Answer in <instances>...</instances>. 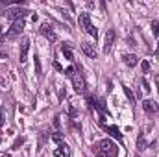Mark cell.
I'll return each mask as SVG.
<instances>
[{
  "instance_id": "3",
  "label": "cell",
  "mask_w": 159,
  "mask_h": 157,
  "mask_svg": "<svg viewBox=\"0 0 159 157\" xmlns=\"http://www.w3.org/2000/svg\"><path fill=\"white\" fill-rule=\"evenodd\" d=\"M28 11L26 9H22V7H9V9H6V17L9 19V20H19V19H24V15H26Z\"/></svg>"
},
{
  "instance_id": "16",
  "label": "cell",
  "mask_w": 159,
  "mask_h": 157,
  "mask_svg": "<svg viewBox=\"0 0 159 157\" xmlns=\"http://www.w3.org/2000/svg\"><path fill=\"white\" fill-rule=\"evenodd\" d=\"M137 148L139 150H146V142H144V137L143 135H139V139H137Z\"/></svg>"
},
{
  "instance_id": "12",
  "label": "cell",
  "mask_w": 159,
  "mask_h": 157,
  "mask_svg": "<svg viewBox=\"0 0 159 157\" xmlns=\"http://www.w3.org/2000/svg\"><path fill=\"white\" fill-rule=\"evenodd\" d=\"M106 129H107V133H109L113 139H117L119 142H122V133H120V129L117 126H106Z\"/></svg>"
},
{
  "instance_id": "4",
  "label": "cell",
  "mask_w": 159,
  "mask_h": 157,
  "mask_svg": "<svg viewBox=\"0 0 159 157\" xmlns=\"http://www.w3.org/2000/svg\"><path fill=\"white\" fill-rule=\"evenodd\" d=\"M70 79H72V85H74L76 92H85V79L80 74V70H76V72L70 76Z\"/></svg>"
},
{
  "instance_id": "5",
  "label": "cell",
  "mask_w": 159,
  "mask_h": 157,
  "mask_svg": "<svg viewBox=\"0 0 159 157\" xmlns=\"http://www.w3.org/2000/svg\"><path fill=\"white\" fill-rule=\"evenodd\" d=\"M41 34H43V35H44L46 39L50 41V43H54V41L57 39V35H56V32L52 30V26H50L48 22H43V24H41Z\"/></svg>"
},
{
  "instance_id": "21",
  "label": "cell",
  "mask_w": 159,
  "mask_h": 157,
  "mask_svg": "<svg viewBox=\"0 0 159 157\" xmlns=\"http://www.w3.org/2000/svg\"><path fill=\"white\" fill-rule=\"evenodd\" d=\"M74 72H76V69H74V67H69V69L65 70V76H69V78H70V76H72Z\"/></svg>"
},
{
  "instance_id": "11",
  "label": "cell",
  "mask_w": 159,
  "mask_h": 157,
  "mask_svg": "<svg viewBox=\"0 0 159 157\" xmlns=\"http://www.w3.org/2000/svg\"><path fill=\"white\" fill-rule=\"evenodd\" d=\"M122 59H124V63H126L128 67H135V65L139 63V57H137L135 54H124Z\"/></svg>"
},
{
  "instance_id": "19",
  "label": "cell",
  "mask_w": 159,
  "mask_h": 157,
  "mask_svg": "<svg viewBox=\"0 0 159 157\" xmlns=\"http://www.w3.org/2000/svg\"><path fill=\"white\" fill-rule=\"evenodd\" d=\"M141 69H143V72L146 74V72L150 70V63H148V61H143V63H141Z\"/></svg>"
},
{
  "instance_id": "18",
  "label": "cell",
  "mask_w": 159,
  "mask_h": 157,
  "mask_svg": "<svg viewBox=\"0 0 159 157\" xmlns=\"http://www.w3.org/2000/svg\"><path fill=\"white\" fill-rule=\"evenodd\" d=\"M152 32H154V35H156V37L159 35V22H157V20H152Z\"/></svg>"
},
{
  "instance_id": "15",
  "label": "cell",
  "mask_w": 159,
  "mask_h": 157,
  "mask_svg": "<svg viewBox=\"0 0 159 157\" xmlns=\"http://www.w3.org/2000/svg\"><path fill=\"white\" fill-rule=\"evenodd\" d=\"M61 52H63V56L69 59V61H74V57H72V50L67 46V44H63V48H61Z\"/></svg>"
},
{
  "instance_id": "17",
  "label": "cell",
  "mask_w": 159,
  "mask_h": 157,
  "mask_svg": "<svg viewBox=\"0 0 159 157\" xmlns=\"http://www.w3.org/2000/svg\"><path fill=\"white\" fill-rule=\"evenodd\" d=\"M141 85H143L144 92H150V91H152V87H150V83L146 81V78H141Z\"/></svg>"
},
{
  "instance_id": "2",
  "label": "cell",
  "mask_w": 159,
  "mask_h": 157,
  "mask_svg": "<svg viewBox=\"0 0 159 157\" xmlns=\"http://www.w3.org/2000/svg\"><path fill=\"white\" fill-rule=\"evenodd\" d=\"M98 148H100L102 152H106L109 157H117L119 155V148H117V144H115L111 139H104V141H100V142H98Z\"/></svg>"
},
{
  "instance_id": "1",
  "label": "cell",
  "mask_w": 159,
  "mask_h": 157,
  "mask_svg": "<svg viewBox=\"0 0 159 157\" xmlns=\"http://www.w3.org/2000/svg\"><path fill=\"white\" fill-rule=\"evenodd\" d=\"M78 22H80V26L91 35V37H98V30H96V26H93V22H91V17H89V13H81L80 15V19H78Z\"/></svg>"
},
{
  "instance_id": "9",
  "label": "cell",
  "mask_w": 159,
  "mask_h": 157,
  "mask_svg": "<svg viewBox=\"0 0 159 157\" xmlns=\"http://www.w3.org/2000/svg\"><path fill=\"white\" fill-rule=\"evenodd\" d=\"M143 109H144L148 115H154V113L159 111V105H157L156 100H144V102H143Z\"/></svg>"
},
{
  "instance_id": "23",
  "label": "cell",
  "mask_w": 159,
  "mask_h": 157,
  "mask_svg": "<svg viewBox=\"0 0 159 157\" xmlns=\"http://www.w3.org/2000/svg\"><path fill=\"white\" fill-rule=\"evenodd\" d=\"M96 157H109V155H107L106 152H102L100 148H96Z\"/></svg>"
},
{
  "instance_id": "10",
  "label": "cell",
  "mask_w": 159,
  "mask_h": 157,
  "mask_svg": "<svg viewBox=\"0 0 159 157\" xmlns=\"http://www.w3.org/2000/svg\"><path fill=\"white\" fill-rule=\"evenodd\" d=\"M81 50H83V54H85V56H89V57H93V59L98 56L96 48H94L91 43H83V44H81Z\"/></svg>"
},
{
  "instance_id": "25",
  "label": "cell",
  "mask_w": 159,
  "mask_h": 157,
  "mask_svg": "<svg viewBox=\"0 0 159 157\" xmlns=\"http://www.w3.org/2000/svg\"><path fill=\"white\" fill-rule=\"evenodd\" d=\"M4 37V32H2V26H0V39Z\"/></svg>"
},
{
  "instance_id": "7",
  "label": "cell",
  "mask_w": 159,
  "mask_h": 157,
  "mask_svg": "<svg viewBox=\"0 0 159 157\" xmlns=\"http://www.w3.org/2000/svg\"><path fill=\"white\" fill-rule=\"evenodd\" d=\"M28 50H30V39H28V37H24L22 43H20V52H19V61H20V63H26Z\"/></svg>"
},
{
  "instance_id": "24",
  "label": "cell",
  "mask_w": 159,
  "mask_h": 157,
  "mask_svg": "<svg viewBox=\"0 0 159 157\" xmlns=\"http://www.w3.org/2000/svg\"><path fill=\"white\" fill-rule=\"evenodd\" d=\"M156 56H159V41H157V48H156Z\"/></svg>"
},
{
  "instance_id": "20",
  "label": "cell",
  "mask_w": 159,
  "mask_h": 157,
  "mask_svg": "<svg viewBox=\"0 0 159 157\" xmlns=\"http://www.w3.org/2000/svg\"><path fill=\"white\" fill-rule=\"evenodd\" d=\"M22 142H24V139H22V137H20V139H17V141L13 142V150H19V146H20Z\"/></svg>"
},
{
  "instance_id": "14",
  "label": "cell",
  "mask_w": 159,
  "mask_h": 157,
  "mask_svg": "<svg viewBox=\"0 0 159 157\" xmlns=\"http://www.w3.org/2000/svg\"><path fill=\"white\" fill-rule=\"evenodd\" d=\"M34 67H35V74H37V76H41L43 67H41V59H39V56H37V54L34 56Z\"/></svg>"
},
{
  "instance_id": "22",
  "label": "cell",
  "mask_w": 159,
  "mask_h": 157,
  "mask_svg": "<svg viewBox=\"0 0 159 157\" xmlns=\"http://www.w3.org/2000/svg\"><path fill=\"white\" fill-rule=\"evenodd\" d=\"M69 115H70V118H76V117H78V113H76V109H74L72 105L69 107Z\"/></svg>"
},
{
  "instance_id": "6",
  "label": "cell",
  "mask_w": 159,
  "mask_h": 157,
  "mask_svg": "<svg viewBox=\"0 0 159 157\" xmlns=\"http://www.w3.org/2000/svg\"><path fill=\"white\" fill-rule=\"evenodd\" d=\"M24 30V19H19V20H15L13 24H11V30L6 34V37H15L17 34H20Z\"/></svg>"
},
{
  "instance_id": "13",
  "label": "cell",
  "mask_w": 159,
  "mask_h": 157,
  "mask_svg": "<svg viewBox=\"0 0 159 157\" xmlns=\"http://www.w3.org/2000/svg\"><path fill=\"white\" fill-rule=\"evenodd\" d=\"M122 91H124V94H126L128 102H129V104H135V96H133L131 89H129V87H126V85H122Z\"/></svg>"
},
{
  "instance_id": "8",
  "label": "cell",
  "mask_w": 159,
  "mask_h": 157,
  "mask_svg": "<svg viewBox=\"0 0 159 157\" xmlns=\"http://www.w3.org/2000/svg\"><path fill=\"white\" fill-rule=\"evenodd\" d=\"M115 37H117L115 30H107V34H106V44H104V52H106V54H109V52H111L113 43H115Z\"/></svg>"
}]
</instances>
